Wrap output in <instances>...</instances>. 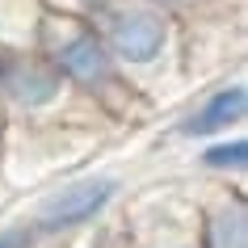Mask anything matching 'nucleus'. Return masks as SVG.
I'll return each instance as SVG.
<instances>
[{
    "label": "nucleus",
    "mask_w": 248,
    "mask_h": 248,
    "mask_svg": "<svg viewBox=\"0 0 248 248\" xmlns=\"http://www.w3.org/2000/svg\"><path fill=\"white\" fill-rule=\"evenodd\" d=\"M169 46V26L156 9H118L105 26V51H114L122 63H152Z\"/></svg>",
    "instance_id": "f257e3e1"
},
{
    "label": "nucleus",
    "mask_w": 248,
    "mask_h": 248,
    "mask_svg": "<svg viewBox=\"0 0 248 248\" xmlns=\"http://www.w3.org/2000/svg\"><path fill=\"white\" fill-rule=\"evenodd\" d=\"M118 194V181L109 177H89V181H72L63 185L59 194H51L38 206V232H67V227H80V223L97 219Z\"/></svg>",
    "instance_id": "f03ea898"
},
{
    "label": "nucleus",
    "mask_w": 248,
    "mask_h": 248,
    "mask_svg": "<svg viewBox=\"0 0 248 248\" xmlns=\"http://www.w3.org/2000/svg\"><path fill=\"white\" fill-rule=\"evenodd\" d=\"M63 72L46 63H4L0 72V93H9V101L21 109H42L59 97Z\"/></svg>",
    "instance_id": "7ed1b4c3"
},
{
    "label": "nucleus",
    "mask_w": 248,
    "mask_h": 248,
    "mask_svg": "<svg viewBox=\"0 0 248 248\" xmlns=\"http://www.w3.org/2000/svg\"><path fill=\"white\" fill-rule=\"evenodd\" d=\"M55 67L72 76L76 84H105L109 80V51H105L101 38H93V34H76V38H67L59 51H55Z\"/></svg>",
    "instance_id": "20e7f679"
},
{
    "label": "nucleus",
    "mask_w": 248,
    "mask_h": 248,
    "mask_svg": "<svg viewBox=\"0 0 248 248\" xmlns=\"http://www.w3.org/2000/svg\"><path fill=\"white\" fill-rule=\"evenodd\" d=\"M244 101H248L244 84L219 89L206 105H198L194 114H189V122H185L181 131H185V135H198V139H202V135H223L227 126H235V122L244 118Z\"/></svg>",
    "instance_id": "39448f33"
},
{
    "label": "nucleus",
    "mask_w": 248,
    "mask_h": 248,
    "mask_svg": "<svg viewBox=\"0 0 248 248\" xmlns=\"http://www.w3.org/2000/svg\"><path fill=\"white\" fill-rule=\"evenodd\" d=\"M202 248H248V210L240 198L210 210L206 232H202Z\"/></svg>",
    "instance_id": "423d86ee"
},
{
    "label": "nucleus",
    "mask_w": 248,
    "mask_h": 248,
    "mask_svg": "<svg viewBox=\"0 0 248 248\" xmlns=\"http://www.w3.org/2000/svg\"><path fill=\"white\" fill-rule=\"evenodd\" d=\"M202 164L206 169H219V172H244V164H248V143L244 139H232V143H215V147H206L202 152Z\"/></svg>",
    "instance_id": "0eeeda50"
},
{
    "label": "nucleus",
    "mask_w": 248,
    "mask_h": 248,
    "mask_svg": "<svg viewBox=\"0 0 248 248\" xmlns=\"http://www.w3.org/2000/svg\"><path fill=\"white\" fill-rule=\"evenodd\" d=\"M38 240V227H9L0 232V248H34Z\"/></svg>",
    "instance_id": "6e6552de"
},
{
    "label": "nucleus",
    "mask_w": 248,
    "mask_h": 248,
    "mask_svg": "<svg viewBox=\"0 0 248 248\" xmlns=\"http://www.w3.org/2000/svg\"><path fill=\"white\" fill-rule=\"evenodd\" d=\"M160 248H202V240H177V244H160Z\"/></svg>",
    "instance_id": "1a4fd4ad"
},
{
    "label": "nucleus",
    "mask_w": 248,
    "mask_h": 248,
    "mask_svg": "<svg viewBox=\"0 0 248 248\" xmlns=\"http://www.w3.org/2000/svg\"><path fill=\"white\" fill-rule=\"evenodd\" d=\"M0 72H4V63H0Z\"/></svg>",
    "instance_id": "9d476101"
}]
</instances>
